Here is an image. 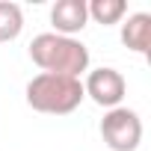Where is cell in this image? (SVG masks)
Returning <instances> with one entry per match:
<instances>
[{"label":"cell","mask_w":151,"mask_h":151,"mask_svg":"<svg viewBox=\"0 0 151 151\" xmlns=\"http://www.w3.org/2000/svg\"><path fill=\"white\" fill-rule=\"evenodd\" d=\"M122 45L133 53H148L151 50V15L148 12H133L122 24Z\"/></svg>","instance_id":"obj_6"},{"label":"cell","mask_w":151,"mask_h":151,"mask_svg":"<svg viewBox=\"0 0 151 151\" xmlns=\"http://www.w3.org/2000/svg\"><path fill=\"white\" fill-rule=\"evenodd\" d=\"M101 139L110 151H136L142 142V119L130 107H113L101 119Z\"/></svg>","instance_id":"obj_3"},{"label":"cell","mask_w":151,"mask_h":151,"mask_svg":"<svg viewBox=\"0 0 151 151\" xmlns=\"http://www.w3.org/2000/svg\"><path fill=\"white\" fill-rule=\"evenodd\" d=\"M30 59L47 74H65L77 80L83 71H89V47L80 39L56 33H39L30 42Z\"/></svg>","instance_id":"obj_1"},{"label":"cell","mask_w":151,"mask_h":151,"mask_svg":"<svg viewBox=\"0 0 151 151\" xmlns=\"http://www.w3.org/2000/svg\"><path fill=\"white\" fill-rule=\"evenodd\" d=\"M83 83L77 77H65V74H36L27 83V104L36 113L47 116H68L83 104Z\"/></svg>","instance_id":"obj_2"},{"label":"cell","mask_w":151,"mask_h":151,"mask_svg":"<svg viewBox=\"0 0 151 151\" xmlns=\"http://www.w3.org/2000/svg\"><path fill=\"white\" fill-rule=\"evenodd\" d=\"M50 24L56 36H71L80 33L89 24V12H86V0H56L50 9Z\"/></svg>","instance_id":"obj_5"},{"label":"cell","mask_w":151,"mask_h":151,"mask_svg":"<svg viewBox=\"0 0 151 151\" xmlns=\"http://www.w3.org/2000/svg\"><path fill=\"white\" fill-rule=\"evenodd\" d=\"M86 12H89V18L95 24L110 27V24H119L127 15V3H124V0H89Z\"/></svg>","instance_id":"obj_7"},{"label":"cell","mask_w":151,"mask_h":151,"mask_svg":"<svg viewBox=\"0 0 151 151\" xmlns=\"http://www.w3.org/2000/svg\"><path fill=\"white\" fill-rule=\"evenodd\" d=\"M124 92H127V80L122 77V71H116V68H95V71L86 74L83 95H89V98H92L98 107H104V110L122 107Z\"/></svg>","instance_id":"obj_4"},{"label":"cell","mask_w":151,"mask_h":151,"mask_svg":"<svg viewBox=\"0 0 151 151\" xmlns=\"http://www.w3.org/2000/svg\"><path fill=\"white\" fill-rule=\"evenodd\" d=\"M24 30V12L18 3L0 0V42H12Z\"/></svg>","instance_id":"obj_8"}]
</instances>
